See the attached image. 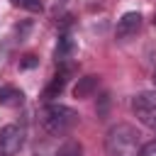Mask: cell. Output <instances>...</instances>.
<instances>
[{
	"label": "cell",
	"instance_id": "9",
	"mask_svg": "<svg viewBox=\"0 0 156 156\" xmlns=\"http://www.w3.org/2000/svg\"><path fill=\"white\" fill-rule=\"evenodd\" d=\"M98 85H100V78L98 76H83V78H78V83L73 88V95L76 98H90L98 90Z\"/></svg>",
	"mask_w": 156,
	"mask_h": 156
},
{
	"label": "cell",
	"instance_id": "1",
	"mask_svg": "<svg viewBox=\"0 0 156 156\" xmlns=\"http://www.w3.org/2000/svg\"><path fill=\"white\" fill-rule=\"evenodd\" d=\"M105 151H107V156H139L141 134L136 132V127L119 122V124L110 127V132L105 134Z\"/></svg>",
	"mask_w": 156,
	"mask_h": 156
},
{
	"label": "cell",
	"instance_id": "6",
	"mask_svg": "<svg viewBox=\"0 0 156 156\" xmlns=\"http://www.w3.org/2000/svg\"><path fill=\"white\" fill-rule=\"evenodd\" d=\"M76 54V41L71 34H61L58 41H56V49H54V58H56V66H63V68H71V58Z\"/></svg>",
	"mask_w": 156,
	"mask_h": 156
},
{
	"label": "cell",
	"instance_id": "4",
	"mask_svg": "<svg viewBox=\"0 0 156 156\" xmlns=\"http://www.w3.org/2000/svg\"><path fill=\"white\" fill-rule=\"evenodd\" d=\"M24 144V129L20 124H5L0 129V154L2 156H15Z\"/></svg>",
	"mask_w": 156,
	"mask_h": 156
},
{
	"label": "cell",
	"instance_id": "13",
	"mask_svg": "<svg viewBox=\"0 0 156 156\" xmlns=\"http://www.w3.org/2000/svg\"><path fill=\"white\" fill-rule=\"evenodd\" d=\"M32 66H37V56H24L22 68H32Z\"/></svg>",
	"mask_w": 156,
	"mask_h": 156
},
{
	"label": "cell",
	"instance_id": "7",
	"mask_svg": "<svg viewBox=\"0 0 156 156\" xmlns=\"http://www.w3.org/2000/svg\"><path fill=\"white\" fill-rule=\"evenodd\" d=\"M68 73H71V68L58 66V73L51 78V83H49L46 90H44V100H46V102H51L54 98H58V95L63 93V88H66V83H68Z\"/></svg>",
	"mask_w": 156,
	"mask_h": 156
},
{
	"label": "cell",
	"instance_id": "11",
	"mask_svg": "<svg viewBox=\"0 0 156 156\" xmlns=\"http://www.w3.org/2000/svg\"><path fill=\"white\" fill-rule=\"evenodd\" d=\"M56 156H83V149H80V144H78V141H73V139H71V141H66V144L58 149V154H56Z\"/></svg>",
	"mask_w": 156,
	"mask_h": 156
},
{
	"label": "cell",
	"instance_id": "10",
	"mask_svg": "<svg viewBox=\"0 0 156 156\" xmlns=\"http://www.w3.org/2000/svg\"><path fill=\"white\" fill-rule=\"evenodd\" d=\"M15 7H20V10H27V12H41L44 10V5H41V0H10Z\"/></svg>",
	"mask_w": 156,
	"mask_h": 156
},
{
	"label": "cell",
	"instance_id": "14",
	"mask_svg": "<svg viewBox=\"0 0 156 156\" xmlns=\"http://www.w3.org/2000/svg\"><path fill=\"white\" fill-rule=\"evenodd\" d=\"M151 80H154V90H156V71H154V78Z\"/></svg>",
	"mask_w": 156,
	"mask_h": 156
},
{
	"label": "cell",
	"instance_id": "2",
	"mask_svg": "<svg viewBox=\"0 0 156 156\" xmlns=\"http://www.w3.org/2000/svg\"><path fill=\"white\" fill-rule=\"evenodd\" d=\"M39 122L49 134L63 136L78 124V112L68 105H61V102H46L39 112Z\"/></svg>",
	"mask_w": 156,
	"mask_h": 156
},
{
	"label": "cell",
	"instance_id": "8",
	"mask_svg": "<svg viewBox=\"0 0 156 156\" xmlns=\"http://www.w3.org/2000/svg\"><path fill=\"white\" fill-rule=\"evenodd\" d=\"M24 102V93L15 85H2L0 88V105L2 107H20Z\"/></svg>",
	"mask_w": 156,
	"mask_h": 156
},
{
	"label": "cell",
	"instance_id": "5",
	"mask_svg": "<svg viewBox=\"0 0 156 156\" xmlns=\"http://www.w3.org/2000/svg\"><path fill=\"white\" fill-rule=\"evenodd\" d=\"M141 29V15L139 12H124L119 20H117V27H115V37L119 39V41H127V39H132L136 32Z\"/></svg>",
	"mask_w": 156,
	"mask_h": 156
},
{
	"label": "cell",
	"instance_id": "3",
	"mask_svg": "<svg viewBox=\"0 0 156 156\" xmlns=\"http://www.w3.org/2000/svg\"><path fill=\"white\" fill-rule=\"evenodd\" d=\"M132 110L136 115V119L149 127L156 129V90H144L132 100Z\"/></svg>",
	"mask_w": 156,
	"mask_h": 156
},
{
	"label": "cell",
	"instance_id": "12",
	"mask_svg": "<svg viewBox=\"0 0 156 156\" xmlns=\"http://www.w3.org/2000/svg\"><path fill=\"white\" fill-rule=\"evenodd\" d=\"M139 156H156V139H151V141L141 144V151H139Z\"/></svg>",
	"mask_w": 156,
	"mask_h": 156
}]
</instances>
